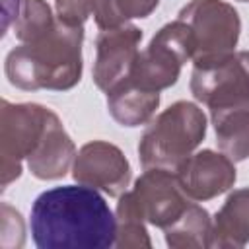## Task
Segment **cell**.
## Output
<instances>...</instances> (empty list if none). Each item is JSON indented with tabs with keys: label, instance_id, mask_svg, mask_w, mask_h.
<instances>
[{
	"label": "cell",
	"instance_id": "1",
	"mask_svg": "<svg viewBox=\"0 0 249 249\" xmlns=\"http://www.w3.org/2000/svg\"><path fill=\"white\" fill-rule=\"evenodd\" d=\"M31 235L39 249H107L117 241V216L93 187H54L31 206Z\"/></svg>",
	"mask_w": 249,
	"mask_h": 249
},
{
	"label": "cell",
	"instance_id": "2",
	"mask_svg": "<svg viewBox=\"0 0 249 249\" xmlns=\"http://www.w3.org/2000/svg\"><path fill=\"white\" fill-rule=\"evenodd\" d=\"M82 39L80 25L56 19L47 33L8 53L6 76L10 84L25 91L74 88L82 76Z\"/></svg>",
	"mask_w": 249,
	"mask_h": 249
},
{
	"label": "cell",
	"instance_id": "3",
	"mask_svg": "<svg viewBox=\"0 0 249 249\" xmlns=\"http://www.w3.org/2000/svg\"><path fill=\"white\" fill-rule=\"evenodd\" d=\"M206 134L204 113L189 101H177L160 113L144 130L138 154L144 169L163 167L175 171Z\"/></svg>",
	"mask_w": 249,
	"mask_h": 249
},
{
	"label": "cell",
	"instance_id": "4",
	"mask_svg": "<svg viewBox=\"0 0 249 249\" xmlns=\"http://www.w3.org/2000/svg\"><path fill=\"white\" fill-rule=\"evenodd\" d=\"M193 56V33L189 25L177 18L175 21L163 25L152 37L150 45L138 53V58L126 80L144 91L160 93L177 82L181 66Z\"/></svg>",
	"mask_w": 249,
	"mask_h": 249
},
{
	"label": "cell",
	"instance_id": "5",
	"mask_svg": "<svg viewBox=\"0 0 249 249\" xmlns=\"http://www.w3.org/2000/svg\"><path fill=\"white\" fill-rule=\"evenodd\" d=\"M56 115L35 103L12 105L2 101L0 111V173L2 189L21 175V160L29 158Z\"/></svg>",
	"mask_w": 249,
	"mask_h": 249
},
{
	"label": "cell",
	"instance_id": "6",
	"mask_svg": "<svg viewBox=\"0 0 249 249\" xmlns=\"http://www.w3.org/2000/svg\"><path fill=\"white\" fill-rule=\"evenodd\" d=\"M195 39V64L233 53L239 39V16L224 0H191L177 14Z\"/></svg>",
	"mask_w": 249,
	"mask_h": 249
},
{
	"label": "cell",
	"instance_id": "7",
	"mask_svg": "<svg viewBox=\"0 0 249 249\" xmlns=\"http://www.w3.org/2000/svg\"><path fill=\"white\" fill-rule=\"evenodd\" d=\"M191 91L210 113L249 103V53L239 51L196 62L191 74Z\"/></svg>",
	"mask_w": 249,
	"mask_h": 249
},
{
	"label": "cell",
	"instance_id": "8",
	"mask_svg": "<svg viewBox=\"0 0 249 249\" xmlns=\"http://www.w3.org/2000/svg\"><path fill=\"white\" fill-rule=\"evenodd\" d=\"M193 202L181 189L177 175L171 169L148 167L130 193H124L119 200L124 208L134 212L140 220L165 230L171 226Z\"/></svg>",
	"mask_w": 249,
	"mask_h": 249
},
{
	"label": "cell",
	"instance_id": "9",
	"mask_svg": "<svg viewBox=\"0 0 249 249\" xmlns=\"http://www.w3.org/2000/svg\"><path fill=\"white\" fill-rule=\"evenodd\" d=\"M142 31L134 25H119L103 29L95 41V64L93 82L99 89L109 93L121 82L130 76V70L138 58V43Z\"/></svg>",
	"mask_w": 249,
	"mask_h": 249
},
{
	"label": "cell",
	"instance_id": "10",
	"mask_svg": "<svg viewBox=\"0 0 249 249\" xmlns=\"http://www.w3.org/2000/svg\"><path fill=\"white\" fill-rule=\"evenodd\" d=\"M72 175L82 185L101 189L109 196H121L130 181V165L117 146L95 140L78 152Z\"/></svg>",
	"mask_w": 249,
	"mask_h": 249
},
{
	"label": "cell",
	"instance_id": "11",
	"mask_svg": "<svg viewBox=\"0 0 249 249\" xmlns=\"http://www.w3.org/2000/svg\"><path fill=\"white\" fill-rule=\"evenodd\" d=\"M181 189L193 200H208L226 193L235 183L233 161L224 154L202 150L179 163L175 169Z\"/></svg>",
	"mask_w": 249,
	"mask_h": 249
},
{
	"label": "cell",
	"instance_id": "12",
	"mask_svg": "<svg viewBox=\"0 0 249 249\" xmlns=\"http://www.w3.org/2000/svg\"><path fill=\"white\" fill-rule=\"evenodd\" d=\"M74 154V142L62 128L58 117H54L35 150L29 154L27 165L37 179H58L66 175Z\"/></svg>",
	"mask_w": 249,
	"mask_h": 249
},
{
	"label": "cell",
	"instance_id": "13",
	"mask_svg": "<svg viewBox=\"0 0 249 249\" xmlns=\"http://www.w3.org/2000/svg\"><path fill=\"white\" fill-rule=\"evenodd\" d=\"M218 146L231 160L241 161L249 158V103L231 105L210 113Z\"/></svg>",
	"mask_w": 249,
	"mask_h": 249
},
{
	"label": "cell",
	"instance_id": "14",
	"mask_svg": "<svg viewBox=\"0 0 249 249\" xmlns=\"http://www.w3.org/2000/svg\"><path fill=\"white\" fill-rule=\"evenodd\" d=\"M160 105V93L144 91L132 82L124 80L107 93V107L111 117L124 126H138L146 123Z\"/></svg>",
	"mask_w": 249,
	"mask_h": 249
},
{
	"label": "cell",
	"instance_id": "15",
	"mask_svg": "<svg viewBox=\"0 0 249 249\" xmlns=\"http://www.w3.org/2000/svg\"><path fill=\"white\" fill-rule=\"evenodd\" d=\"M165 241L171 247H206L210 245L212 224L208 212L191 202L187 210L165 230Z\"/></svg>",
	"mask_w": 249,
	"mask_h": 249
},
{
	"label": "cell",
	"instance_id": "16",
	"mask_svg": "<svg viewBox=\"0 0 249 249\" xmlns=\"http://www.w3.org/2000/svg\"><path fill=\"white\" fill-rule=\"evenodd\" d=\"M160 0H95L93 18L99 29L124 25L126 19L146 18L158 8Z\"/></svg>",
	"mask_w": 249,
	"mask_h": 249
},
{
	"label": "cell",
	"instance_id": "17",
	"mask_svg": "<svg viewBox=\"0 0 249 249\" xmlns=\"http://www.w3.org/2000/svg\"><path fill=\"white\" fill-rule=\"evenodd\" d=\"M220 222L235 247H243L249 241V189H239L228 196L220 210Z\"/></svg>",
	"mask_w": 249,
	"mask_h": 249
},
{
	"label": "cell",
	"instance_id": "18",
	"mask_svg": "<svg viewBox=\"0 0 249 249\" xmlns=\"http://www.w3.org/2000/svg\"><path fill=\"white\" fill-rule=\"evenodd\" d=\"M56 19L58 18L51 14L45 0H21L19 16L14 21V33L21 43H27L54 27Z\"/></svg>",
	"mask_w": 249,
	"mask_h": 249
},
{
	"label": "cell",
	"instance_id": "19",
	"mask_svg": "<svg viewBox=\"0 0 249 249\" xmlns=\"http://www.w3.org/2000/svg\"><path fill=\"white\" fill-rule=\"evenodd\" d=\"M119 247H150L148 231L144 228V220H140L134 212L117 204V241Z\"/></svg>",
	"mask_w": 249,
	"mask_h": 249
},
{
	"label": "cell",
	"instance_id": "20",
	"mask_svg": "<svg viewBox=\"0 0 249 249\" xmlns=\"http://www.w3.org/2000/svg\"><path fill=\"white\" fill-rule=\"evenodd\" d=\"M95 0H56V18L66 25H84Z\"/></svg>",
	"mask_w": 249,
	"mask_h": 249
},
{
	"label": "cell",
	"instance_id": "21",
	"mask_svg": "<svg viewBox=\"0 0 249 249\" xmlns=\"http://www.w3.org/2000/svg\"><path fill=\"white\" fill-rule=\"evenodd\" d=\"M2 237L0 243L4 247H19L18 239H14V233H19L23 237V224H21V216L19 212H16L10 204H2V230H0Z\"/></svg>",
	"mask_w": 249,
	"mask_h": 249
},
{
	"label": "cell",
	"instance_id": "22",
	"mask_svg": "<svg viewBox=\"0 0 249 249\" xmlns=\"http://www.w3.org/2000/svg\"><path fill=\"white\" fill-rule=\"evenodd\" d=\"M19 2L18 0H4V23H2V33L8 29V25H10V19H18V16H19Z\"/></svg>",
	"mask_w": 249,
	"mask_h": 249
},
{
	"label": "cell",
	"instance_id": "23",
	"mask_svg": "<svg viewBox=\"0 0 249 249\" xmlns=\"http://www.w3.org/2000/svg\"><path fill=\"white\" fill-rule=\"evenodd\" d=\"M241 2H249V0H241Z\"/></svg>",
	"mask_w": 249,
	"mask_h": 249
}]
</instances>
